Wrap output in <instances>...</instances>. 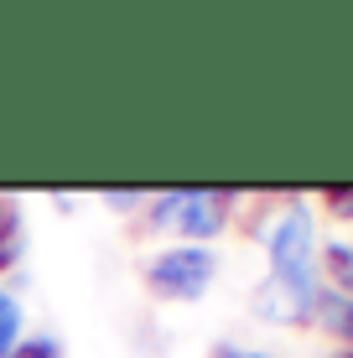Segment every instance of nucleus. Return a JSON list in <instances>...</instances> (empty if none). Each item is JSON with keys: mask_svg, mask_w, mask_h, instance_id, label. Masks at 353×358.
Instances as JSON below:
<instances>
[{"mask_svg": "<svg viewBox=\"0 0 353 358\" xmlns=\"http://www.w3.org/2000/svg\"><path fill=\"white\" fill-rule=\"evenodd\" d=\"M327 338H338V348H353V296H338V291H327L317 296V317H312Z\"/></svg>", "mask_w": 353, "mask_h": 358, "instance_id": "20e7f679", "label": "nucleus"}, {"mask_svg": "<svg viewBox=\"0 0 353 358\" xmlns=\"http://www.w3.org/2000/svg\"><path fill=\"white\" fill-rule=\"evenodd\" d=\"M10 358H63V343L47 338V332H36V338H21Z\"/></svg>", "mask_w": 353, "mask_h": 358, "instance_id": "0eeeda50", "label": "nucleus"}, {"mask_svg": "<svg viewBox=\"0 0 353 358\" xmlns=\"http://www.w3.org/2000/svg\"><path fill=\"white\" fill-rule=\"evenodd\" d=\"M151 224L177 234H187L192 244H208L213 234H224L229 224V192H161L151 203Z\"/></svg>", "mask_w": 353, "mask_h": 358, "instance_id": "7ed1b4c3", "label": "nucleus"}, {"mask_svg": "<svg viewBox=\"0 0 353 358\" xmlns=\"http://www.w3.org/2000/svg\"><path fill=\"white\" fill-rule=\"evenodd\" d=\"M21 255V213L10 203H0V270Z\"/></svg>", "mask_w": 353, "mask_h": 358, "instance_id": "423d86ee", "label": "nucleus"}, {"mask_svg": "<svg viewBox=\"0 0 353 358\" xmlns=\"http://www.w3.org/2000/svg\"><path fill=\"white\" fill-rule=\"evenodd\" d=\"M327 208H333L338 218H353V187H338L333 197H327Z\"/></svg>", "mask_w": 353, "mask_h": 358, "instance_id": "6e6552de", "label": "nucleus"}, {"mask_svg": "<svg viewBox=\"0 0 353 358\" xmlns=\"http://www.w3.org/2000/svg\"><path fill=\"white\" fill-rule=\"evenodd\" d=\"M229 358H271V353H229Z\"/></svg>", "mask_w": 353, "mask_h": 358, "instance_id": "9b49d317", "label": "nucleus"}, {"mask_svg": "<svg viewBox=\"0 0 353 358\" xmlns=\"http://www.w3.org/2000/svg\"><path fill=\"white\" fill-rule=\"evenodd\" d=\"M348 244H353V239H348Z\"/></svg>", "mask_w": 353, "mask_h": 358, "instance_id": "f8f14e48", "label": "nucleus"}, {"mask_svg": "<svg viewBox=\"0 0 353 358\" xmlns=\"http://www.w3.org/2000/svg\"><path fill=\"white\" fill-rule=\"evenodd\" d=\"M327 358H353V348H333V353H327Z\"/></svg>", "mask_w": 353, "mask_h": 358, "instance_id": "9d476101", "label": "nucleus"}, {"mask_svg": "<svg viewBox=\"0 0 353 358\" xmlns=\"http://www.w3.org/2000/svg\"><path fill=\"white\" fill-rule=\"evenodd\" d=\"M21 327H27V317H21V301H16V296H10L6 286H0V358L16 353V343L27 338Z\"/></svg>", "mask_w": 353, "mask_h": 358, "instance_id": "39448f33", "label": "nucleus"}, {"mask_svg": "<svg viewBox=\"0 0 353 358\" xmlns=\"http://www.w3.org/2000/svg\"><path fill=\"white\" fill-rule=\"evenodd\" d=\"M265 255H271V275L254 291V312L271 322H312L317 317V218L307 203H291L265 224Z\"/></svg>", "mask_w": 353, "mask_h": 358, "instance_id": "f257e3e1", "label": "nucleus"}, {"mask_svg": "<svg viewBox=\"0 0 353 358\" xmlns=\"http://www.w3.org/2000/svg\"><path fill=\"white\" fill-rule=\"evenodd\" d=\"M104 203H115V208H136V203H141V192H104Z\"/></svg>", "mask_w": 353, "mask_h": 358, "instance_id": "1a4fd4ad", "label": "nucleus"}, {"mask_svg": "<svg viewBox=\"0 0 353 358\" xmlns=\"http://www.w3.org/2000/svg\"><path fill=\"white\" fill-rule=\"evenodd\" d=\"M218 275V255L208 244H172L145 265V286L166 301H198Z\"/></svg>", "mask_w": 353, "mask_h": 358, "instance_id": "f03ea898", "label": "nucleus"}]
</instances>
